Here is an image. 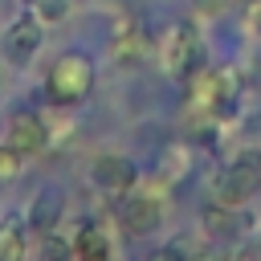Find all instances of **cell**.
I'll return each mask as SVG.
<instances>
[{"instance_id": "cell-1", "label": "cell", "mask_w": 261, "mask_h": 261, "mask_svg": "<svg viewBox=\"0 0 261 261\" xmlns=\"http://www.w3.org/2000/svg\"><path fill=\"white\" fill-rule=\"evenodd\" d=\"M237 94H241V77L228 65H200L188 73V102H192V110H200L208 118L232 114Z\"/></svg>"}, {"instance_id": "cell-4", "label": "cell", "mask_w": 261, "mask_h": 261, "mask_svg": "<svg viewBox=\"0 0 261 261\" xmlns=\"http://www.w3.org/2000/svg\"><path fill=\"white\" fill-rule=\"evenodd\" d=\"M114 220H118V228H122L126 237H151V232L163 224V200H159L155 192H147V188L135 184L130 192L118 196Z\"/></svg>"}, {"instance_id": "cell-18", "label": "cell", "mask_w": 261, "mask_h": 261, "mask_svg": "<svg viewBox=\"0 0 261 261\" xmlns=\"http://www.w3.org/2000/svg\"><path fill=\"white\" fill-rule=\"evenodd\" d=\"M41 257H73V245H69L65 237H57V228H53V232H45Z\"/></svg>"}, {"instance_id": "cell-19", "label": "cell", "mask_w": 261, "mask_h": 261, "mask_svg": "<svg viewBox=\"0 0 261 261\" xmlns=\"http://www.w3.org/2000/svg\"><path fill=\"white\" fill-rule=\"evenodd\" d=\"M224 4H228V0H192L196 16H220V12H224Z\"/></svg>"}, {"instance_id": "cell-15", "label": "cell", "mask_w": 261, "mask_h": 261, "mask_svg": "<svg viewBox=\"0 0 261 261\" xmlns=\"http://www.w3.org/2000/svg\"><path fill=\"white\" fill-rule=\"evenodd\" d=\"M24 4L41 24H61L69 16V0H24Z\"/></svg>"}, {"instance_id": "cell-5", "label": "cell", "mask_w": 261, "mask_h": 261, "mask_svg": "<svg viewBox=\"0 0 261 261\" xmlns=\"http://www.w3.org/2000/svg\"><path fill=\"white\" fill-rule=\"evenodd\" d=\"M257 192H261V151H245V155H237V159L220 171V179H216V200L241 208V204H249Z\"/></svg>"}, {"instance_id": "cell-6", "label": "cell", "mask_w": 261, "mask_h": 261, "mask_svg": "<svg viewBox=\"0 0 261 261\" xmlns=\"http://www.w3.org/2000/svg\"><path fill=\"white\" fill-rule=\"evenodd\" d=\"M45 24L33 16V12H24V16H16L8 29H4V37H0V57L8 61V65H29L33 57H37V49H41V41H45V33H41Z\"/></svg>"}, {"instance_id": "cell-13", "label": "cell", "mask_w": 261, "mask_h": 261, "mask_svg": "<svg viewBox=\"0 0 261 261\" xmlns=\"http://www.w3.org/2000/svg\"><path fill=\"white\" fill-rule=\"evenodd\" d=\"M69 245H73V257H86V261H102V257L114 253L110 237H106L98 224H77V232H73Z\"/></svg>"}, {"instance_id": "cell-7", "label": "cell", "mask_w": 261, "mask_h": 261, "mask_svg": "<svg viewBox=\"0 0 261 261\" xmlns=\"http://www.w3.org/2000/svg\"><path fill=\"white\" fill-rule=\"evenodd\" d=\"M8 147H16L20 155H41L49 147V126H45V114L37 110H12L8 114V135H4Z\"/></svg>"}, {"instance_id": "cell-11", "label": "cell", "mask_w": 261, "mask_h": 261, "mask_svg": "<svg viewBox=\"0 0 261 261\" xmlns=\"http://www.w3.org/2000/svg\"><path fill=\"white\" fill-rule=\"evenodd\" d=\"M24 237H29L24 216H16V212L0 216V261H20L29 253V241Z\"/></svg>"}, {"instance_id": "cell-2", "label": "cell", "mask_w": 261, "mask_h": 261, "mask_svg": "<svg viewBox=\"0 0 261 261\" xmlns=\"http://www.w3.org/2000/svg\"><path fill=\"white\" fill-rule=\"evenodd\" d=\"M94 90V61L77 49L61 53L45 73V98L49 106H82Z\"/></svg>"}, {"instance_id": "cell-10", "label": "cell", "mask_w": 261, "mask_h": 261, "mask_svg": "<svg viewBox=\"0 0 261 261\" xmlns=\"http://www.w3.org/2000/svg\"><path fill=\"white\" fill-rule=\"evenodd\" d=\"M61 216H65V196H61L57 188H41V192L33 196L29 212H24V224H29V232L45 237V232L61 228Z\"/></svg>"}, {"instance_id": "cell-14", "label": "cell", "mask_w": 261, "mask_h": 261, "mask_svg": "<svg viewBox=\"0 0 261 261\" xmlns=\"http://www.w3.org/2000/svg\"><path fill=\"white\" fill-rule=\"evenodd\" d=\"M188 171H192V151H188L184 143L163 147V155H159V175H163L167 184H179Z\"/></svg>"}, {"instance_id": "cell-12", "label": "cell", "mask_w": 261, "mask_h": 261, "mask_svg": "<svg viewBox=\"0 0 261 261\" xmlns=\"http://www.w3.org/2000/svg\"><path fill=\"white\" fill-rule=\"evenodd\" d=\"M110 53L118 65H139L147 57V37L139 33V24H122L114 37H110Z\"/></svg>"}, {"instance_id": "cell-20", "label": "cell", "mask_w": 261, "mask_h": 261, "mask_svg": "<svg viewBox=\"0 0 261 261\" xmlns=\"http://www.w3.org/2000/svg\"><path fill=\"white\" fill-rule=\"evenodd\" d=\"M249 24H253V33L261 37V4H253V8H249Z\"/></svg>"}, {"instance_id": "cell-8", "label": "cell", "mask_w": 261, "mask_h": 261, "mask_svg": "<svg viewBox=\"0 0 261 261\" xmlns=\"http://www.w3.org/2000/svg\"><path fill=\"white\" fill-rule=\"evenodd\" d=\"M90 184L106 196H122L139 184V167L126 159V155H98L90 163Z\"/></svg>"}, {"instance_id": "cell-16", "label": "cell", "mask_w": 261, "mask_h": 261, "mask_svg": "<svg viewBox=\"0 0 261 261\" xmlns=\"http://www.w3.org/2000/svg\"><path fill=\"white\" fill-rule=\"evenodd\" d=\"M20 171H24V155H20L16 147L0 143V188H4V184H12Z\"/></svg>"}, {"instance_id": "cell-3", "label": "cell", "mask_w": 261, "mask_h": 261, "mask_svg": "<svg viewBox=\"0 0 261 261\" xmlns=\"http://www.w3.org/2000/svg\"><path fill=\"white\" fill-rule=\"evenodd\" d=\"M155 53H159L163 73H171V77H188V73H192V69H200V61H204L200 33H196L188 20H179V24L163 29V37H159Z\"/></svg>"}, {"instance_id": "cell-17", "label": "cell", "mask_w": 261, "mask_h": 261, "mask_svg": "<svg viewBox=\"0 0 261 261\" xmlns=\"http://www.w3.org/2000/svg\"><path fill=\"white\" fill-rule=\"evenodd\" d=\"M45 126H49V147H57V143H65L73 135V118L69 114H57V106L45 114Z\"/></svg>"}, {"instance_id": "cell-9", "label": "cell", "mask_w": 261, "mask_h": 261, "mask_svg": "<svg viewBox=\"0 0 261 261\" xmlns=\"http://www.w3.org/2000/svg\"><path fill=\"white\" fill-rule=\"evenodd\" d=\"M200 224H204V232L216 237V241H237V237H245V232L253 228V216L245 212V204L232 208V204L212 200V204L200 212Z\"/></svg>"}]
</instances>
